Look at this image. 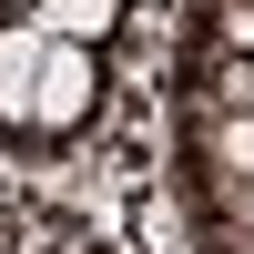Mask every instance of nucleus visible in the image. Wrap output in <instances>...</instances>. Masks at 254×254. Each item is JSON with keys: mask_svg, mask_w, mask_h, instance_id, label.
<instances>
[{"mask_svg": "<svg viewBox=\"0 0 254 254\" xmlns=\"http://www.w3.org/2000/svg\"><path fill=\"white\" fill-rule=\"evenodd\" d=\"M92 112H102V51L92 41H51L41 51V142L92 132Z\"/></svg>", "mask_w": 254, "mask_h": 254, "instance_id": "obj_1", "label": "nucleus"}, {"mask_svg": "<svg viewBox=\"0 0 254 254\" xmlns=\"http://www.w3.org/2000/svg\"><path fill=\"white\" fill-rule=\"evenodd\" d=\"M41 51H51V31L41 20H0V132H41Z\"/></svg>", "mask_w": 254, "mask_h": 254, "instance_id": "obj_2", "label": "nucleus"}, {"mask_svg": "<svg viewBox=\"0 0 254 254\" xmlns=\"http://www.w3.org/2000/svg\"><path fill=\"white\" fill-rule=\"evenodd\" d=\"M31 20L51 41H92V51H102V41L122 31V0H31Z\"/></svg>", "mask_w": 254, "mask_h": 254, "instance_id": "obj_3", "label": "nucleus"}, {"mask_svg": "<svg viewBox=\"0 0 254 254\" xmlns=\"http://www.w3.org/2000/svg\"><path fill=\"white\" fill-rule=\"evenodd\" d=\"M0 20H31V0H0Z\"/></svg>", "mask_w": 254, "mask_h": 254, "instance_id": "obj_4", "label": "nucleus"}]
</instances>
